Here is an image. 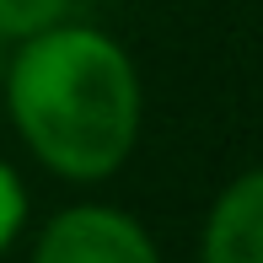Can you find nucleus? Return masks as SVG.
Segmentation results:
<instances>
[{
    "instance_id": "1",
    "label": "nucleus",
    "mask_w": 263,
    "mask_h": 263,
    "mask_svg": "<svg viewBox=\"0 0 263 263\" xmlns=\"http://www.w3.org/2000/svg\"><path fill=\"white\" fill-rule=\"evenodd\" d=\"M0 91L16 140L59 183H107L129 166L145 129L135 54L81 16L11 43Z\"/></svg>"
},
{
    "instance_id": "2",
    "label": "nucleus",
    "mask_w": 263,
    "mask_h": 263,
    "mask_svg": "<svg viewBox=\"0 0 263 263\" xmlns=\"http://www.w3.org/2000/svg\"><path fill=\"white\" fill-rule=\"evenodd\" d=\"M32 263H161V247L140 215L86 199L43 220L32 242Z\"/></svg>"
},
{
    "instance_id": "3",
    "label": "nucleus",
    "mask_w": 263,
    "mask_h": 263,
    "mask_svg": "<svg viewBox=\"0 0 263 263\" xmlns=\"http://www.w3.org/2000/svg\"><path fill=\"white\" fill-rule=\"evenodd\" d=\"M199 263H263V161L215 194L199 226Z\"/></svg>"
},
{
    "instance_id": "4",
    "label": "nucleus",
    "mask_w": 263,
    "mask_h": 263,
    "mask_svg": "<svg viewBox=\"0 0 263 263\" xmlns=\"http://www.w3.org/2000/svg\"><path fill=\"white\" fill-rule=\"evenodd\" d=\"M65 16H76V0H0V43H22Z\"/></svg>"
},
{
    "instance_id": "5",
    "label": "nucleus",
    "mask_w": 263,
    "mask_h": 263,
    "mask_svg": "<svg viewBox=\"0 0 263 263\" xmlns=\"http://www.w3.org/2000/svg\"><path fill=\"white\" fill-rule=\"evenodd\" d=\"M27 215H32V199H27V183L11 161H0V258L22 242L27 231Z\"/></svg>"
}]
</instances>
